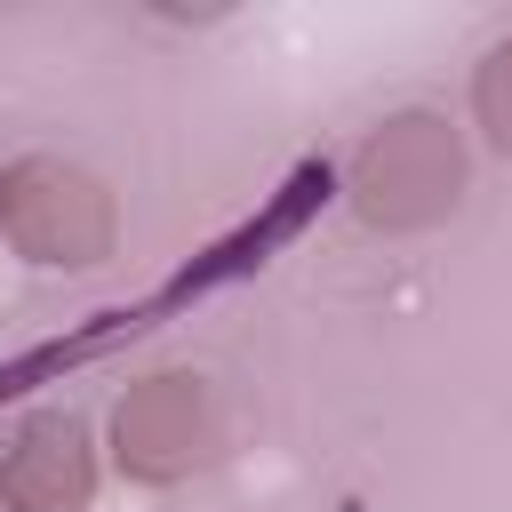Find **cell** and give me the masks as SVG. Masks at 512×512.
Listing matches in <instances>:
<instances>
[{
  "label": "cell",
  "mask_w": 512,
  "mask_h": 512,
  "mask_svg": "<svg viewBox=\"0 0 512 512\" xmlns=\"http://www.w3.org/2000/svg\"><path fill=\"white\" fill-rule=\"evenodd\" d=\"M0 232L16 256L32 264H56V272H88L112 256L120 240V216H112V192L72 168V160H16L8 184H0Z\"/></svg>",
  "instance_id": "1"
},
{
  "label": "cell",
  "mask_w": 512,
  "mask_h": 512,
  "mask_svg": "<svg viewBox=\"0 0 512 512\" xmlns=\"http://www.w3.org/2000/svg\"><path fill=\"white\" fill-rule=\"evenodd\" d=\"M464 192V152L456 136L432 120V112H400L384 120L360 160H352V208L384 232H416V224H440Z\"/></svg>",
  "instance_id": "2"
},
{
  "label": "cell",
  "mask_w": 512,
  "mask_h": 512,
  "mask_svg": "<svg viewBox=\"0 0 512 512\" xmlns=\"http://www.w3.org/2000/svg\"><path fill=\"white\" fill-rule=\"evenodd\" d=\"M112 448L128 480H184L208 448V392L200 376H152L112 408Z\"/></svg>",
  "instance_id": "3"
},
{
  "label": "cell",
  "mask_w": 512,
  "mask_h": 512,
  "mask_svg": "<svg viewBox=\"0 0 512 512\" xmlns=\"http://www.w3.org/2000/svg\"><path fill=\"white\" fill-rule=\"evenodd\" d=\"M88 496H96V456L80 416H32L0 456V512H88Z\"/></svg>",
  "instance_id": "4"
},
{
  "label": "cell",
  "mask_w": 512,
  "mask_h": 512,
  "mask_svg": "<svg viewBox=\"0 0 512 512\" xmlns=\"http://www.w3.org/2000/svg\"><path fill=\"white\" fill-rule=\"evenodd\" d=\"M472 112H480L488 144H496V152H512V40L480 64V80H472Z\"/></svg>",
  "instance_id": "5"
}]
</instances>
